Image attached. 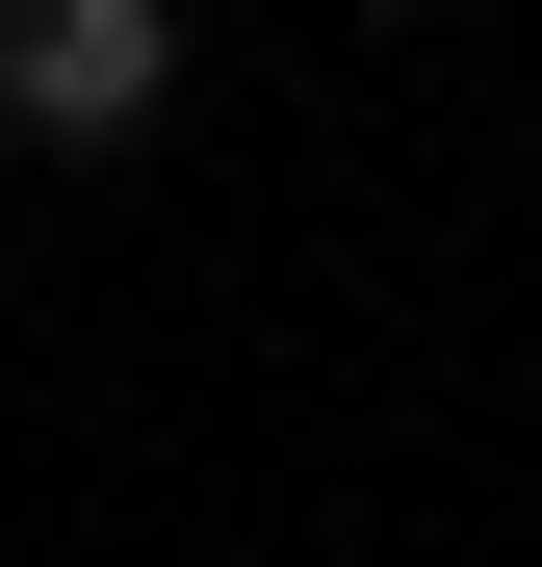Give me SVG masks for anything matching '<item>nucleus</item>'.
I'll use <instances>...</instances> for the list:
<instances>
[{
  "label": "nucleus",
  "instance_id": "obj_1",
  "mask_svg": "<svg viewBox=\"0 0 542 567\" xmlns=\"http://www.w3.org/2000/svg\"><path fill=\"white\" fill-rule=\"evenodd\" d=\"M181 104V0H0V130L27 155H130Z\"/></svg>",
  "mask_w": 542,
  "mask_h": 567
},
{
  "label": "nucleus",
  "instance_id": "obj_2",
  "mask_svg": "<svg viewBox=\"0 0 542 567\" xmlns=\"http://www.w3.org/2000/svg\"><path fill=\"white\" fill-rule=\"evenodd\" d=\"M361 27H413V0H361Z\"/></svg>",
  "mask_w": 542,
  "mask_h": 567
}]
</instances>
